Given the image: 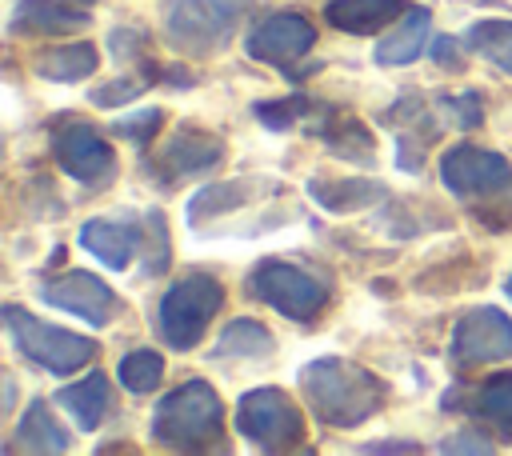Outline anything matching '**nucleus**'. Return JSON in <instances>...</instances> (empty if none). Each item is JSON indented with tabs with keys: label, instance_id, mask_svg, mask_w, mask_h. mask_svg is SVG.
Instances as JSON below:
<instances>
[{
	"label": "nucleus",
	"instance_id": "f257e3e1",
	"mask_svg": "<svg viewBox=\"0 0 512 456\" xmlns=\"http://www.w3.org/2000/svg\"><path fill=\"white\" fill-rule=\"evenodd\" d=\"M300 392L312 416L328 428H356L384 408V384L344 356H320L300 368Z\"/></svg>",
	"mask_w": 512,
	"mask_h": 456
},
{
	"label": "nucleus",
	"instance_id": "f03ea898",
	"mask_svg": "<svg viewBox=\"0 0 512 456\" xmlns=\"http://www.w3.org/2000/svg\"><path fill=\"white\" fill-rule=\"evenodd\" d=\"M440 180L488 228L512 224V160H504L500 152L456 144L440 160Z\"/></svg>",
	"mask_w": 512,
	"mask_h": 456
},
{
	"label": "nucleus",
	"instance_id": "7ed1b4c3",
	"mask_svg": "<svg viewBox=\"0 0 512 456\" xmlns=\"http://www.w3.org/2000/svg\"><path fill=\"white\" fill-rule=\"evenodd\" d=\"M152 440L168 452H220L224 440V404L208 380H184L160 396L152 412Z\"/></svg>",
	"mask_w": 512,
	"mask_h": 456
},
{
	"label": "nucleus",
	"instance_id": "20e7f679",
	"mask_svg": "<svg viewBox=\"0 0 512 456\" xmlns=\"http://www.w3.org/2000/svg\"><path fill=\"white\" fill-rule=\"evenodd\" d=\"M252 8L256 0H168L160 12V36L172 52L216 56Z\"/></svg>",
	"mask_w": 512,
	"mask_h": 456
},
{
	"label": "nucleus",
	"instance_id": "39448f33",
	"mask_svg": "<svg viewBox=\"0 0 512 456\" xmlns=\"http://www.w3.org/2000/svg\"><path fill=\"white\" fill-rule=\"evenodd\" d=\"M224 308V284L208 272H192L184 280H176L156 308V332L168 348L188 352L204 340L212 316Z\"/></svg>",
	"mask_w": 512,
	"mask_h": 456
},
{
	"label": "nucleus",
	"instance_id": "423d86ee",
	"mask_svg": "<svg viewBox=\"0 0 512 456\" xmlns=\"http://www.w3.org/2000/svg\"><path fill=\"white\" fill-rule=\"evenodd\" d=\"M4 328H8V340L16 344V352L56 376L64 372H80L92 356H96V340L80 336V332H68L60 324H48L32 312H24L20 304H4Z\"/></svg>",
	"mask_w": 512,
	"mask_h": 456
},
{
	"label": "nucleus",
	"instance_id": "0eeeda50",
	"mask_svg": "<svg viewBox=\"0 0 512 456\" xmlns=\"http://www.w3.org/2000/svg\"><path fill=\"white\" fill-rule=\"evenodd\" d=\"M244 292H248L252 300H260V304L276 308L280 316L296 320V324L316 320V316L324 312V304H328V284H324L320 276H312V272L300 268V264L276 260V256L260 260V264L248 272Z\"/></svg>",
	"mask_w": 512,
	"mask_h": 456
},
{
	"label": "nucleus",
	"instance_id": "6e6552de",
	"mask_svg": "<svg viewBox=\"0 0 512 456\" xmlns=\"http://www.w3.org/2000/svg\"><path fill=\"white\" fill-rule=\"evenodd\" d=\"M316 44V28L304 12L296 8H280V12H268L264 20L252 24V32L244 36V52L260 64H272L280 68L284 76H292V84H300L316 64L308 60Z\"/></svg>",
	"mask_w": 512,
	"mask_h": 456
},
{
	"label": "nucleus",
	"instance_id": "1a4fd4ad",
	"mask_svg": "<svg viewBox=\"0 0 512 456\" xmlns=\"http://www.w3.org/2000/svg\"><path fill=\"white\" fill-rule=\"evenodd\" d=\"M236 432L260 452H288L304 440V416L280 388H252L236 404Z\"/></svg>",
	"mask_w": 512,
	"mask_h": 456
},
{
	"label": "nucleus",
	"instance_id": "9d476101",
	"mask_svg": "<svg viewBox=\"0 0 512 456\" xmlns=\"http://www.w3.org/2000/svg\"><path fill=\"white\" fill-rule=\"evenodd\" d=\"M52 156H56L60 172L80 180L84 188H108L120 172L116 152L108 148V140L84 120H64L52 132Z\"/></svg>",
	"mask_w": 512,
	"mask_h": 456
},
{
	"label": "nucleus",
	"instance_id": "9b49d317",
	"mask_svg": "<svg viewBox=\"0 0 512 456\" xmlns=\"http://www.w3.org/2000/svg\"><path fill=\"white\" fill-rule=\"evenodd\" d=\"M512 356V316H504L500 308H468L448 340V364L452 368H480V364H496Z\"/></svg>",
	"mask_w": 512,
	"mask_h": 456
},
{
	"label": "nucleus",
	"instance_id": "f8f14e48",
	"mask_svg": "<svg viewBox=\"0 0 512 456\" xmlns=\"http://www.w3.org/2000/svg\"><path fill=\"white\" fill-rule=\"evenodd\" d=\"M220 160H224V140H220L216 132L180 124V128L156 148V156L144 164V172L152 176V184L172 188V184H180V180H192V176L212 172Z\"/></svg>",
	"mask_w": 512,
	"mask_h": 456
},
{
	"label": "nucleus",
	"instance_id": "ddd939ff",
	"mask_svg": "<svg viewBox=\"0 0 512 456\" xmlns=\"http://www.w3.org/2000/svg\"><path fill=\"white\" fill-rule=\"evenodd\" d=\"M40 300L52 304V308H60V312L80 316V320L92 324V328H104V324H112V320L120 316V296H116L100 276H92V272H84V268L48 276V280L40 284Z\"/></svg>",
	"mask_w": 512,
	"mask_h": 456
},
{
	"label": "nucleus",
	"instance_id": "4468645a",
	"mask_svg": "<svg viewBox=\"0 0 512 456\" xmlns=\"http://www.w3.org/2000/svg\"><path fill=\"white\" fill-rule=\"evenodd\" d=\"M444 412H468L484 432L512 444V372H496L476 388L444 392Z\"/></svg>",
	"mask_w": 512,
	"mask_h": 456
},
{
	"label": "nucleus",
	"instance_id": "2eb2a0df",
	"mask_svg": "<svg viewBox=\"0 0 512 456\" xmlns=\"http://www.w3.org/2000/svg\"><path fill=\"white\" fill-rule=\"evenodd\" d=\"M80 244L108 268H128L136 256H144V212L128 220H84Z\"/></svg>",
	"mask_w": 512,
	"mask_h": 456
},
{
	"label": "nucleus",
	"instance_id": "dca6fc26",
	"mask_svg": "<svg viewBox=\"0 0 512 456\" xmlns=\"http://www.w3.org/2000/svg\"><path fill=\"white\" fill-rule=\"evenodd\" d=\"M384 124L396 132V144H400L396 164H400L404 172H420V164H424V148H428L432 136H436V124H428V108H424V100H416V96L396 100V104L384 112Z\"/></svg>",
	"mask_w": 512,
	"mask_h": 456
},
{
	"label": "nucleus",
	"instance_id": "f3484780",
	"mask_svg": "<svg viewBox=\"0 0 512 456\" xmlns=\"http://www.w3.org/2000/svg\"><path fill=\"white\" fill-rule=\"evenodd\" d=\"M88 24L84 8H72L64 0H20L12 8L8 32L12 36H68Z\"/></svg>",
	"mask_w": 512,
	"mask_h": 456
},
{
	"label": "nucleus",
	"instance_id": "a211bd4d",
	"mask_svg": "<svg viewBox=\"0 0 512 456\" xmlns=\"http://www.w3.org/2000/svg\"><path fill=\"white\" fill-rule=\"evenodd\" d=\"M408 12V0H328L324 20L348 36H372Z\"/></svg>",
	"mask_w": 512,
	"mask_h": 456
},
{
	"label": "nucleus",
	"instance_id": "6ab92c4d",
	"mask_svg": "<svg viewBox=\"0 0 512 456\" xmlns=\"http://www.w3.org/2000/svg\"><path fill=\"white\" fill-rule=\"evenodd\" d=\"M332 108H324V116L312 124V136L340 160H352V164H372L376 160V144H372V132L352 116V112H336L328 116Z\"/></svg>",
	"mask_w": 512,
	"mask_h": 456
},
{
	"label": "nucleus",
	"instance_id": "aec40b11",
	"mask_svg": "<svg viewBox=\"0 0 512 456\" xmlns=\"http://www.w3.org/2000/svg\"><path fill=\"white\" fill-rule=\"evenodd\" d=\"M68 448H72V440H68L64 424L52 416L48 400H32L12 428V440L4 444V452H68Z\"/></svg>",
	"mask_w": 512,
	"mask_h": 456
},
{
	"label": "nucleus",
	"instance_id": "412c9836",
	"mask_svg": "<svg viewBox=\"0 0 512 456\" xmlns=\"http://www.w3.org/2000/svg\"><path fill=\"white\" fill-rule=\"evenodd\" d=\"M256 192H260V184H256L252 176L212 180V184H204V188L188 200V224H192V228H204V224L216 220V216H232V212H240L248 200H256Z\"/></svg>",
	"mask_w": 512,
	"mask_h": 456
},
{
	"label": "nucleus",
	"instance_id": "4be33fe9",
	"mask_svg": "<svg viewBox=\"0 0 512 456\" xmlns=\"http://www.w3.org/2000/svg\"><path fill=\"white\" fill-rule=\"evenodd\" d=\"M56 404H60L80 428H88V432L100 428V424L108 420V412H112V388H108V376H104V372H88L84 380L60 388V392H56Z\"/></svg>",
	"mask_w": 512,
	"mask_h": 456
},
{
	"label": "nucleus",
	"instance_id": "5701e85b",
	"mask_svg": "<svg viewBox=\"0 0 512 456\" xmlns=\"http://www.w3.org/2000/svg\"><path fill=\"white\" fill-rule=\"evenodd\" d=\"M308 196L324 208V212H336V216H348V212H364L368 204L384 200V184L380 180H332V176H312L308 180Z\"/></svg>",
	"mask_w": 512,
	"mask_h": 456
},
{
	"label": "nucleus",
	"instance_id": "b1692460",
	"mask_svg": "<svg viewBox=\"0 0 512 456\" xmlns=\"http://www.w3.org/2000/svg\"><path fill=\"white\" fill-rule=\"evenodd\" d=\"M428 28H432V12L428 8H408L404 20H400V28L388 32L376 44V52H372L376 64L380 68H404V64H412L424 52V44H428Z\"/></svg>",
	"mask_w": 512,
	"mask_h": 456
},
{
	"label": "nucleus",
	"instance_id": "393cba45",
	"mask_svg": "<svg viewBox=\"0 0 512 456\" xmlns=\"http://www.w3.org/2000/svg\"><path fill=\"white\" fill-rule=\"evenodd\" d=\"M96 44H56V48H44L32 56V72L44 76V80H56V84H76V80H88L96 72Z\"/></svg>",
	"mask_w": 512,
	"mask_h": 456
},
{
	"label": "nucleus",
	"instance_id": "a878e982",
	"mask_svg": "<svg viewBox=\"0 0 512 456\" xmlns=\"http://www.w3.org/2000/svg\"><path fill=\"white\" fill-rule=\"evenodd\" d=\"M460 44H464L472 56H480V60H488L492 68H500V72L512 76V20H504V16L476 20V24L460 36Z\"/></svg>",
	"mask_w": 512,
	"mask_h": 456
},
{
	"label": "nucleus",
	"instance_id": "bb28decb",
	"mask_svg": "<svg viewBox=\"0 0 512 456\" xmlns=\"http://www.w3.org/2000/svg\"><path fill=\"white\" fill-rule=\"evenodd\" d=\"M324 108L328 104H320L316 96H308V92H288V96H276V100H256L252 104V116L264 124V128H272V132H284V128H296V124H316L320 116H324Z\"/></svg>",
	"mask_w": 512,
	"mask_h": 456
},
{
	"label": "nucleus",
	"instance_id": "cd10ccee",
	"mask_svg": "<svg viewBox=\"0 0 512 456\" xmlns=\"http://www.w3.org/2000/svg\"><path fill=\"white\" fill-rule=\"evenodd\" d=\"M272 352V332L256 320H232L224 324L220 332V344H216V356H244V360H256V356H268Z\"/></svg>",
	"mask_w": 512,
	"mask_h": 456
},
{
	"label": "nucleus",
	"instance_id": "c85d7f7f",
	"mask_svg": "<svg viewBox=\"0 0 512 456\" xmlns=\"http://www.w3.org/2000/svg\"><path fill=\"white\" fill-rule=\"evenodd\" d=\"M116 376H120V384H124L132 396H144V392H152V388L160 384V376H164V356L152 352V348H136V352L120 356Z\"/></svg>",
	"mask_w": 512,
	"mask_h": 456
},
{
	"label": "nucleus",
	"instance_id": "c756f323",
	"mask_svg": "<svg viewBox=\"0 0 512 456\" xmlns=\"http://www.w3.org/2000/svg\"><path fill=\"white\" fill-rule=\"evenodd\" d=\"M168 220L164 212H144V260H140V276H156L172 264V248H168Z\"/></svg>",
	"mask_w": 512,
	"mask_h": 456
},
{
	"label": "nucleus",
	"instance_id": "7c9ffc66",
	"mask_svg": "<svg viewBox=\"0 0 512 456\" xmlns=\"http://www.w3.org/2000/svg\"><path fill=\"white\" fill-rule=\"evenodd\" d=\"M160 124H164V112H160V108H144V112H132L128 120L116 116V120H112V132L124 136V140H132V144H140V148H148L152 136L160 132Z\"/></svg>",
	"mask_w": 512,
	"mask_h": 456
},
{
	"label": "nucleus",
	"instance_id": "2f4dec72",
	"mask_svg": "<svg viewBox=\"0 0 512 456\" xmlns=\"http://www.w3.org/2000/svg\"><path fill=\"white\" fill-rule=\"evenodd\" d=\"M436 108L444 112V124L452 128H476L484 120V104L476 92H460V96H440Z\"/></svg>",
	"mask_w": 512,
	"mask_h": 456
},
{
	"label": "nucleus",
	"instance_id": "473e14b6",
	"mask_svg": "<svg viewBox=\"0 0 512 456\" xmlns=\"http://www.w3.org/2000/svg\"><path fill=\"white\" fill-rule=\"evenodd\" d=\"M144 88H148V80H144V76H128V80H112V84H104V88H92V92H88V100H92V104H100V108H120V104L136 100Z\"/></svg>",
	"mask_w": 512,
	"mask_h": 456
},
{
	"label": "nucleus",
	"instance_id": "72a5a7b5",
	"mask_svg": "<svg viewBox=\"0 0 512 456\" xmlns=\"http://www.w3.org/2000/svg\"><path fill=\"white\" fill-rule=\"evenodd\" d=\"M496 444L492 440H480L476 432H460V436H448L440 440V452H492Z\"/></svg>",
	"mask_w": 512,
	"mask_h": 456
},
{
	"label": "nucleus",
	"instance_id": "f704fd0d",
	"mask_svg": "<svg viewBox=\"0 0 512 456\" xmlns=\"http://www.w3.org/2000/svg\"><path fill=\"white\" fill-rule=\"evenodd\" d=\"M456 44H460V40H452V36H436V40H432V60H436L440 68H460Z\"/></svg>",
	"mask_w": 512,
	"mask_h": 456
},
{
	"label": "nucleus",
	"instance_id": "c9c22d12",
	"mask_svg": "<svg viewBox=\"0 0 512 456\" xmlns=\"http://www.w3.org/2000/svg\"><path fill=\"white\" fill-rule=\"evenodd\" d=\"M364 452H420L416 440H376V444H364Z\"/></svg>",
	"mask_w": 512,
	"mask_h": 456
},
{
	"label": "nucleus",
	"instance_id": "e433bc0d",
	"mask_svg": "<svg viewBox=\"0 0 512 456\" xmlns=\"http://www.w3.org/2000/svg\"><path fill=\"white\" fill-rule=\"evenodd\" d=\"M504 292H508V300H512V276H508V284H504Z\"/></svg>",
	"mask_w": 512,
	"mask_h": 456
}]
</instances>
